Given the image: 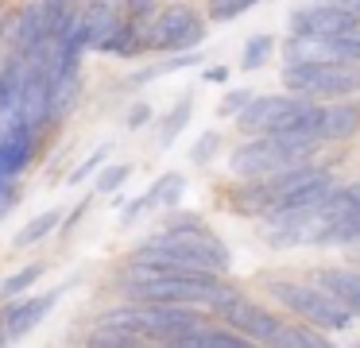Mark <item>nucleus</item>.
<instances>
[{"mask_svg":"<svg viewBox=\"0 0 360 348\" xmlns=\"http://www.w3.org/2000/svg\"><path fill=\"white\" fill-rule=\"evenodd\" d=\"M124 290L136 302H179V306H213L221 298V278L213 271H140L128 263Z\"/></svg>","mask_w":360,"mask_h":348,"instance_id":"nucleus-1","label":"nucleus"},{"mask_svg":"<svg viewBox=\"0 0 360 348\" xmlns=\"http://www.w3.org/2000/svg\"><path fill=\"white\" fill-rule=\"evenodd\" d=\"M267 290L275 294V302L279 306H287L290 314H298L306 325H314V329H329V333H341L349 329V321L356 314H352L349 306H345L337 294H329L326 286H302V283H271Z\"/></svg>","mask_w":360,"mask_h":348,"instance_id":"nucleus-2","label":"nucleus"},{"mask_svg":"<svg viewBox=\"0 0 360 348\" xmlns=\"http://www.w3.org/2000/svg\"><path fill=\"white\" fill-rule=\"evenodd\" d=\"M283 85L298 97H349L360 89V66L356 62H287Z\"/></svg>","mask_w":360,"mask_h":348,"instance_id":"nucleus-3","label":"nucleus"},{"mask_svg":"<svg viewBox=\"0 0 360 348\" xmlns=\"http://www.w3.org/2000/svg\"><path fill=\"white\" fill-rule=\"evenodd\" d=\"M143 247L171 252V255H179V259L194 263V267H202V271H217V275L229 271V247L221 244L213 232H205L198 221H186V224H174V228L155 232Z\"/></svg>","mask_w":360,"mask_h":348,"instance_id":"nucleus-4","label":"nucleus"},{"mask_svg":"<svg viewBox=\"0 0 360 348\" xmlns=\"http://www.w3.org/2000/svg\"><path fill=\"white\" fill-rule=\"evenodd\" d=\"M302 162H310V159H302L279 131H264V139H252V143L236 147L233 159H229V170L236 178H271L290 167H302Z\"/></svg>","mask_w":360,"mask_h":348,"instance_id":"nucleus-5","label":"nucleus"},{"mask_svg":"<svg viewBox=\"0 0 360 348\" xmlns=\"http://www.w3.org/2000/svg\"><path fill=\"white\" fill-rule=\"evenodd\" d=\"M210 309L229 325V329L244 333L252 344H275V340H279V333L287 329V321H283V317L267 314L264 306H256L252 298H244V294L229 290V286L221 290V298L213 302Z\"/></svg>","mask_w":360,"mask_h":348,"instance_id":"nucleus-6","label":"nucleus"},{"mask_svg":"<svg viewBox=\"0 0 360 348\" xmlns=\"http://www.w3.org/2000/svg\"><path fill=\"white\" fill-rule=\"evenodd\" d=\"M205 27L194 20V8H167L148 31V46L151 51H190L194 43H202Z\"/></svg>","mask_w":360,"mask_h":348,"instance_id":"nucleus-7","label":"nucleus"},{"mask_svg":"<svg viewBox=\"0 0 360 348\" xmlns=\"http://www.w3.org/2000/svg\"><path fill=\"white\" fill-rule=\"evenodd\" d=\"M360 27V15L337 8L333 0L329 4H314V8H302L295 15V31L298 35H321V39H337V35H349V31Z\"/></svg>","mask_w":360,"mask_h":348,"instance_id":"nucleus-8","label":"nucleus"},{"mask_svg":"<svg viewBox=\"0 0 360 348\" xmlns=\"http://www.w3.org/2000/svg\"><path fill=\"white\" fill-rule=\"evenodd\" d=\"M58 298H63V290L39 294V298H24V302H12L8 314H4V337H8V340L27 337V333H32L35 325H39L43 317L58 306Z\"/></svg>","mask_w":360,"mask_h":348,"instance_id":"nucleus-9","label":"nucleus"},{"mask_svg":"<svg viewBox=\"0 0 360 348\" xmlns=\"http://www.w3.org/2000/svg\"><path fill=\"white\" fill-rule=\"evenodd\" d=\"M295 105V97H252L248 105L236 112V124H240L244 131H271L275 124H279V116L287 112V108Z\"/></svg>","mask_w":360,"mask_h":348,"instance_id":"nucleus-10","label":"nucleus"},{"mask_svg":"<svg viewBox=\"0 0 360 348\" xmlns=\"http://www.w3.org/2000/svg\"><path fill=\"white\" fill-rule=\"evenodd\" d=\"M360 131V105H337L326 108V124H321V143H341V139Z\"/></svg>","mask_w":360,"mask_h":348,"instance_id":"nucleus-11","label":"nucleus"},{"mask_svg":"<svg viewBox=\"0 0 360 348\" xmlns=\"http://www.w3.org/2000/svg\"><path fill=\"white\" fill-rule=\"evenodd\" d=\"M314 283L326 286L329 294H337V298L360 317V271H318Z\"/></svg>","mask_w":360,"mask_h":348,"instance_id":"nucleus-12","label":"nucleus"},{"mask_svg":"<svg viewBox=\"0 0 360 348\" xmlns=\"http://www.w3.org/2000/svg\"><path fill=\"white\" fill-rule=\"evenodd\" d=\"M244 344H252L244 333H233V329H194V333H186V337L179 340V348H244Z\"/></svg>","mask_w":360,"mask_h":348,"instance_id":"nucleus-13","label":"nucleus"},{"mask_svg":"<svg viewBox=\"0 0 360 348\" xmlns=\"http://www.w3.org/2000/svg\"><path fill=\"white\" fill-rule=\"evenodd\" d=\"M143 46H148V35H140V27H136V20H132V23H120V27L112 31V35L105 39V43H101V51L128 58V54H140Z\"/></svg>","mask_w":360,"mask_h":348,"instance_id":"nucleus-14","label":"nucleus"},{"mask_svg":"<svg viewBox=\"0 0 360 348\" xmlns=\"http://www.w3.org/2000/svg\"><path fill=\"white\" fill-rule=\"evenodd\" d=\"M58 224H63V213H58V209H47V213L32 217V221L24 224V232H20V236L12 240V244H16V247H32V244H39L43 236H51V232H55Z\"/></svg>","mask_w":360,"mask_h":348,"instance_id":"nucleus-15","label":"nucleus"},{"mask_svg":"<svg viewBox=\"0 0 360 348\" xmlns=\"http://www.w3.org/2000/svg\"><path fill=\"white\" fill-rule=\"evenodd\" d=\"M39 275H43V263H32V267H24V271H16V275H8L4 283H0V298H4V302L20 298V294H24Z\"/></svg>","mask_w":360,"mask_h":348,"instance_id":"nucleus-16","label":"nucleus"},{"mask_svg":"<svg viewBox=\"0 0 360 348\" xmlns=\"http://www.w3.org/2000/svg\"><path fill=\"white\" fill-rule=\"evenodd\" d=\"M182 190H186V182H182L179 174H167L148 190V205H174V201L182 198Z\"/></svg>","mask_w":360,"mask_h":348,"instance_id":"nucleus-17","label":"nucleus"},{"mask_svg":"<svg viewBox=\"0 0 360 348\" xmlns=\"http://www.w3.org/2000/svg\"><path fill=\"white\" fill-rule=\"evenodd\" d=\"M186 120H190V101H182V105L163 120V128H159V147H171V143H174V136H179V131L186 128Z\"/></svg>","mask_w":360,"mask_h":348,"instance_id":"nucleus-18","label":"nucleus"},{"mask_svg":"<svg viewBox=\"0 0 360 348\" xmlns=\"http://www.w3.org/2000/svg\"><path fill=\"white\" fill-rule=\"evenodd\" d=\"M275 344L279 348H318V344H326V340H321V333H314V329H290L287 325Z\"/></svg>","mask_w":360,"mask_h":348,"instance_id":"nucleus-19","label":"nucleus"},{"mask_svg":"<svg viewBox=\"0 0 360 348\" xmlns=\"http://www.w3.org/2000/svg\"><path fill=\"white\" fill-rule=\"evenodd\" d=\"M329 43H333L337 62H356V66H360V27H356V31H349V35L329 39Z\"/></svg>","mask_w":360,"mask_h":348,"instance_id":"nucleus-20","label":"nucleus"},{"mask_svg":"<svg viewBox=\"0 0 360 348\" xmlns=\"http://www.w3.org/2000/svg\"><path fill=\"white\" fill-rule=\"evenodd\" d=\"M267 54H271V39H267V35H256V39H252V43H248V51H244V70H256V66H264V62H267Z\"/></svg>","mask_w":360,"mask_h":348,"instance_id":"nucleus-21","label":"nucleus"},{"mask_svg":"<svg viewBox=\"0 0 360 348\" xmlns=\"http://www.w3.org/2000/svg\"><path fill=\"white\" fill-rule=\"evenodd\" d=\"M256 0H210V15L213 20H233V15L248 12Z\"/></svg>","mask_w":360,"mask_h":348,"instance_id":"nucleus-22","label":"nucleus"},{"mask_svg":"<svg viewBox=\"0 0 360 348\" xmlns=\"http://www.w3.org/2000/svg\"><path fill=\"white\" fill-rule=\"evenodd\" d=\"M128 174H132V167H109L101 178H97V190H101V193H112L117 186L128 182Z\"/></svg>","mask_w":360,"mask_h":348,"instance_id":"nucleus-23","label":"nucleus"},{"mask_svg":"<svg viewBox=\"0 0 360 348\" xmlns=\"http://www.w3.org/2000/svg\"><path fill=\"white\" fill-rule=\"evenodd\" d=\"M248 101H252V93H248V89H233L225 101H221V112H225V116H236L244 105H248Z\"/></svg>","mask_w":360,"mask_h":348,"instance_id":"nucleus-24","label":"nucleus"},{"mask_svg":"<svg viewBox=\"0 0 360 348\" xmlns=\"http://www.w3.org/2000/svg\"><path fill=\"white\" fill-rule=\"evenodd\" d=\"M124 8H128V15H132L136 23L148 20V15H155V0H124Z\"/></svg>","mask_w":360,"mask_h":348,"instance_id":"nucleus-25","label":"nucleus"},{"mask_svg":"<svg viewBox=\"0 0 360 348\" xmlns=\"http://www.w3.org/2000/svg\"><path fill=\"white\" fill-rule=\"evenodd\" d=\"M105 159V147H101V151H94V155H89V159L86 162H82V167L78 170H74V174H70V186H78L82 182V178H86V174H94V167H97V162H101Z\"/></svg>","mask_w":360,"mask_h":348,"instance_id":"nucleus-26","label":"nucleus"},{"mask_svg":"<svg viewBox=\"0 0 360 348\" xmlns=\"http://www.w3.org/2000/svg\"><path fill=\"white\" fill-rule=\"evenodd\" d=\"M12 205H16V182H4L0 186V217L8 213Z\"/></svg>","mask_w":360,"mask_h":348,"instance_id":"nucleus-27","label":"nucleus"},{"mask_svg":"<svg viewBox=\"0 0 360 348\" xmlns=\"http://www.w3.org/2000/svg\"><path fill=\"white\" fill-rule=\"evenodd\" d=\"M213 147H217V136H205V139H202V147L194 151V162H205V159L213 155Z\"/></svg>","mask_w":360,"mask_h":348,"instance_id":"nucleus-28","label":"nucleus"},{"mask_svg":"<svg viewBox=\"0 0 360 348\" xmlns=\"http://www.w3.org/2000/svg\"><path fill=\"white\" fill-rule=\"evenodd\" d=\"M148 116H151V108H148V105H136V112L128 116V128H140V124L148 120Z\"/></svg>","mask_w":360,"mask_h":348,"instance_id":"nucleus-29","label":"nucleus"},{"mask_svg":"<svg viewBox=\"0 0 360 348\" xmlns=\"http://www.w3.org/2000/svg\"><path fill=\"white\" fill-rule=\"evenodd\" d=\"M229 77V70L225 66H213V70H205V82H225Z\"/></svg>","mask_w":360,"mask_h":348,"instance_id":"nucleus-30","label":"nucleus"},{"mask_svg":"<svg viewBox=\"0 0 360 348\" xmlns=\"http://www.w3.org/2000/svg\"><path fill=\"white\" fill-rule=\"evenodd\" d=\"M337 8H345V12H352V15H360V0H333Z\"/></svg>","mask_w":360,"mask_h":348,"instance_id":"nucleus-31","label":"nucleus"}]
</instances>
